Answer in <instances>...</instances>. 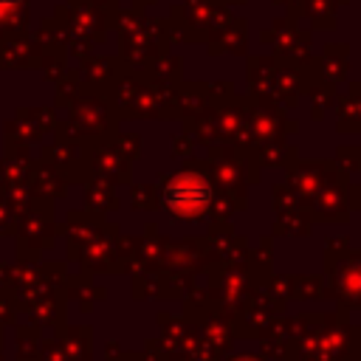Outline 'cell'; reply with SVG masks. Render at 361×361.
Wrapping results in <instances>:
<instances>
[{"instance_id": "1", "label": "cell", "mask_w": 361, "mask_h": 361, "mask_svg": "<svg viewBox=\"0 0 361 361\" xmlns=\"http://www.w3.org/2000/svg\"><path fill=\"white\" fill-rule=\"evenodd\" d=\"M209 197H212L209 183L195 172L178 175L166 189V206L172 209L175 217H197L209 206Z\"/></svg>"}]
</instances>
